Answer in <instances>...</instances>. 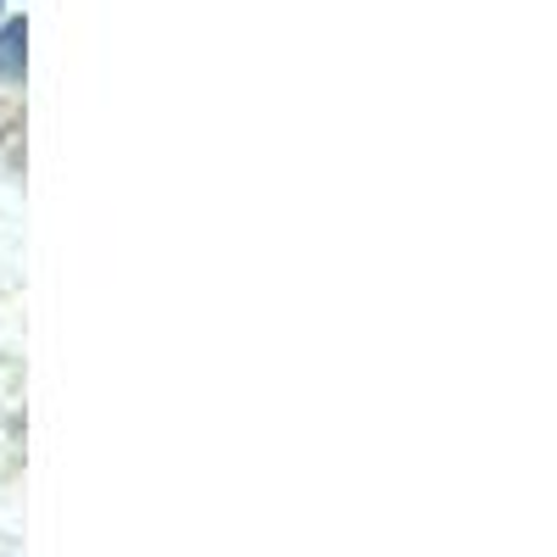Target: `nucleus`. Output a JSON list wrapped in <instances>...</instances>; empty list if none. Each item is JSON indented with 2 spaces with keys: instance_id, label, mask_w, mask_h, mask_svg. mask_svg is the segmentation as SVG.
I'll use <instances>...</instances> for the list:
<instances>
[{
  "instance_id": "1",
  "label": "nucleus",
  "mask_w": 557,
  "mask_h": 557,
  "mask_svg": "<svg viewBox=\"0 0 557 557\" xmlns=\"http://www.w3.org/2000/svg\"><path fill=\"white\" fill-rule=\"evenodd\" d=\"M23 57H28V28L17 17L0 28V78H23Z\"/></svg>"
}]
</instances>
